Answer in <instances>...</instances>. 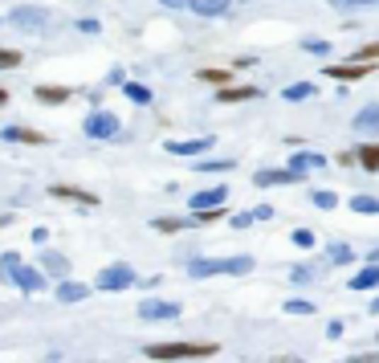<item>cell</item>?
Segmentation results:
<instances>
[{"label":"cell","instance_id":"cell-46","mask_svg":"<svg viewBox=\"0 0 379 363\" xmlns=\"http://www.w3.org/2000/svg\"><path fill=\"white\" fill-rule=\"evenodd\" d=\"M164 9H188V0H159Z\"/></svg>","mask_w":379,"mask_h":363},{"label":"cell","instance_id":"cell-9","mask_svg":"<svg viewBox=\"0 0 379 363\" xmlns=\"http://www.w3.org/2000/svg\"><path fill=\"white\" fill-rule=\"evenodd\" d=\"M225 200H229V188H225V184H213V188H200L196 196L188 200V208H192V213H200V208H220Z\"/></svg>","mask_w":379,"mask_h":363},{"label":"cell","instance_id":"cell-31","mask_svg":"<svg viewBox=\"0 0 379 363\" xmlns=\"http://www.w3.org/2000/svg\"><path fill=\"white\" fill-rule=\"evenodd\" d=\"M351 62H371V66H375V62H379V41H367V45H359V50L351 53Z\"/></svg>","mask_w":379,"mask_h":363},{"label":"cell","instance_id":"cell-14","mask_svg":"<svg viewBox=\"0 0 379 363\" xmlns=\"http://www.w3.org/2000/svg\"><path fill=\"white\" fill-rule=\"evenodd\" d=\"M249 99H261L257 86H216V102H249Z\"/></svg>","mask_w":379,"mask_h":363},{"label":"cell","instance_id":"cell-8","mask_svg":"<svg viewBox=\"0 0 379 363\" xmlns=\"http://www.w3.org/2000/svg\"><path fill=\"white\" fill-rule=\"evenodd\" d=\"M298 180H302V172H294V167H261L253 176L257 188H278V184H298Z\"/></svg>","mask_w":379,"mask_h":363},{"label":"cell","instance_id":"cell-13","mask_svg":"<svg viewBox=\"0 0 379 363\" xmlns=\"http://www.w3.org/2000/svg\"><path fill=\"white\" fill-rule=\"evenodd\" d=\"M355 131H363L367 139H379V102H367L355 115Z\"/></svg>","mask_w":379,"mask_h":363},{"label":"cell","instance_id":"cell-24","mask_svg":"<svg viewBox=\"0 0 379 363\" xmlns=\"http://www.w3.org/2000/svg\"><path fill=\"white\" fill-rule=\"evenodd\" d=\"M346 204H351V213H359V216H379V196L359 192V196H351Z\"/></svg>","mask_w":379,"mask_h":363},{"label":"cell","instance_id":"cell-37","mask_svg":"<svg viewBox=\"0 0 379 363\" xmlns=\"http://www.w3.org/2000/svg\"><path fill=\"white\" fill-rule=\"evenodd\" d=\"M21 66V50H4L0 45V69H17Z\"/></svg>","mask_w":379,"mask_h":363},{"label":"cell","instance_id":"cell-29","mask_svg":"<svg viewBox=\"0 0 379 363\" xmlns=\"http://www.w3.org/2000/svg\"><path fill=\"white\" fill-rule=\"evenodd\" d=\"M192 220H180V216H155L151 220V229H159V233H180V229H188Z\"/></svg>","mask_w":379,"mask_h":363},{"label":"cell","instance_id":"cell-1","mask_svg":"<svg viewBox=\"0 0 379 363\" xmlns=\"http://www.w3.org/2000/svg\"><path fill=\"white\" fill-rule=\"evenodd\" d=\"M220 347L216 343H192V339H176V343H147L143 347V355L147 359H159V363H176V359H208V355H216Z\"/></svg>","mask_w":379,"mask_h":363},{"label":"cell","instance_id":"cell-51","mask_svg":"<svg viewBox=\"0 0 379 363\" xmlns=\"http://www.w3.org/2000/svg\"><path fill=\"white\" fill-rule=\"evenodd\" d=\"M9 220H13V216H9V213H0V229H9Z\"/></svg>","mask_w":379,"mask_h":363},{"label":"cell","instance_id":"cell-17","mask_svg":"<svg viewBox=\"0 0 379 363\" xmlns=\"http://www.w3.org/2000/svg\"><path fill=\"white\" fill-rule=\"evenodd\" d=\"M188 9H192V13H196V17H225V13H229L232 9V0H188Z\"/></svg>","mask_w":379,"mask_h":363},{"label":"cell","instance_id":"cell-48","mask_svg":"<svg viewBox=\"0 0 379 363\" xmlns=\"http://www.w3.org/2000/svg\"><path fill=\"white\" fill-rule=\"evenodd\" d=\"M367 311H371V314H375V318H379V294L371 298V306H367Z\"/></svg>","mask_w":379,"mask_h":363},{"label":"cell","instance_id":"cell-20","mask_svg":"<svg viewBox=\"0 0 379 363\" xmlns=\"http://www.w3.org/2000/svg\"><path fill=\"white\" fill-rule=\"evenodd\" d=\"M351 290H379V265H363L351 278Z\"/></svg>","mask_w":379,"mask_h":363},{"label":"cell","instance_id":"cell-40","mask_svg":"<svg viewBox=\"0 0 379 363\" xmlns=\"http://www.w3.org/2000/svg\"><path fill=\"white\" fill-rule=\"evenodd\" d=\"M98 29H102V25H98V21H90V17L78 21V33H98Z\"/></svg>","mask_w":379,"mask_h":363},{"label":"cell","instance_id":"cell-7","mask_svg":"<svg viewBox=\"0 0 379 363\" xmlns=\"http://www.w3.org/2000/svg\"><path fill=\"white\" fill-rule=\"evenodd\" d=\"M9 278H13V286L25 290V294H41V290H45V269H33V265H25V262H21Z\"/></svg>","mask_w":379,"mask_h":363},{"label":"cell","instance_id":"cell-36","mask_svg":"<svg viewBox=\"0 0 379 363\" xmlns=\"http://www.w3.org/2000/svg\"><path fill=\"white\" fill-rule=\"evenodd\" d=\"M290 241H294L298 249H314V245H318V237H314L310 229H294V237H290Z\"/></svg>","mask_w":379,"mask_h":363},{"label":"cell","instance_id":"cell-43","mask_svg":"<svg viewBox=\"0 0 379 363\" xmlns=\"http://www.w3.org/2000/svg\"><path fill=\"white\" fill-rule=\"evenodd\" d=\"M269 216H273V208H269V204H257V208H253V220H269Z\"/></svg>","mask_w":379,"mask_h":363},{"label":"cell","instance_id":"cell-15","mask_svg":"<svg viewBox=\"0 0 379 363\" xmlns=\"http://www.w3.org/2000/svg\"><path fill=\"white\" fill-rule=\"evenodd\" d=\"M0 139L4 143H29V147H41V143H50L41 131H29V127H4L0 131Z\"/></svg>","mask_w":379,"mask_h":363},{"label":"cell","instance_id":"cell-42","mask_svg":"<svg viewBox=\"0 0 379 363\" xmlns=\"http://www.w3.org/2000/svg\"><path fill=\"white\" fill-rule=\"evenodd\" d=\"M343 363H379V351H371V355H351V359Z\"/></svg>","mask_w":379,"mask_h":363},{"label":"cell","instance_id":"cell-34","mask_svg":"<svg viewBox=\"0 0 379 363\" xmlns=\"http://www.w3.org/2000/svg\"><path fill=\"white\" fill-rule=\"evenodd\" d=\"M314 278H318L314 265H294V269H290V281H294V286H306V281H314Z\"/></svg>","mask_w":379,"mask_h":363},{"label":"cell","instance_id":"cell-44","mask_svg":"<svg viewBox=\"0 0 379 363\" xmlns=\"http://www.w3.org/2000/svg\"><path fill=\"white\" fill-rule=\"evenodd\" d=\"M339 164H343V167H355V151H339Z\"/></svg>","mask_w":379,"mask_h":363},{"label":"cell","instance_id":"cell-3","mask_svg":"<svg viewBox=\"0 0 379 363\" xmlns=\"http://www.w3.org/2000/svg\"><path fill=\"white\" fill-rule=\"evenodd\" d=\"M9 25H17L21 33H45L53 25V13L45 4H17V9L9 13Z\"/></svg>","mask_w":379,"mask_h":363},{"label":"cell","instance_id":"cell-11","mask_svg":"<svg viewBox=\"0 0 379 363\" xmlns=\"http://www.w3.org/2000/svg\"><path fill=\"white\" fill-rule=\"evenodd\" d=\"M50 196H57V200H74V204H86V208H94V204H98V196H94V192H86V188H74V184H53Z\"/></svg>","mask_w":379,"mask_h":363},{"label":"cell","instance_id":"cell-27","mask_svg":"<svg viewBox=\"0 0 379 363\" xmlns=\"http://www.w3.org/2000/svg\"><path fill=\"white\" fill-rule=\"evenodd\" d=\"M200 82L229 86V82H232V69H225V66H208V69H200Z\"/></svg>","mask_w":379,"mask_h":363},{"label":"cell","instance_id":"cell-26","mask_svg":"<svg viewBox=\"0 0 379 363\" xmlns=\"http://www.w3.org/2000/svg\"><path fill=\"white\" fill-rule=\"evenodd\" d=\"M123 94H127L135 106H151V90L143 82H123Z\"/></svg>","mask_w":379,"mask_h":363},{"label":"cell","instance_id":"cell-2","mask_svg":"<svg viewBox=\"0 0 379 363\" xmlns=\"http://www.w3.org/2000/svg\"><path fill=\"white\" fill-rule=\"evenodd\" d=\"M216 274H253V257L249 253H237V257H196L188 262V278H216Z\"/></svg>","mask_w":379,"mask_h":363},{"label":"cell","instance_id":"cell-50","mask_svg":"<svg viewBox=\"0 0 379 363\" xmlns=\"http://www.w3.org/2000/svg\"><path fill=\"white\" fill-rule=\"evenodd\" d=\"M13 99V94H9V90H4V86H0V106H4V102Z\"/></svg>","mask_w":379,"mask_h":363},{"label":"cell","instance_id":"cell-10","mask_svg":"<svg viewBox=\"0 0 379 363\" xmlns=\"http://www.w3.org/2000/svg\"><path fill=\"white\" fill-rule=\"evenodd\" d=\"M213 143H216L213 135H200V139H171L167 151H171V155H204Z\"/></svg>","mask_w":379,"mask_h":363},{"label":"cell","instance_id":"cell-16","mask_svg":"<svg viewBox=\"0 0 379 363\" xmlns=\"http://www.w3.org/2000/svg\"><path fill=\"white\" fill-rule=\"evenodd\" d=\"M355 164H359L363 172H375L379 176V139H367V143L355 147Z\"/></svg>","mask_w":379,"mask_h":363},{"label":"cell","instance_id":"cell-33","mask_svg":"<svg viewBox=\"0 0 379 363\" xmlns=\"http://www.w3.org/2000/svg\"><path fill=\"white\" fill-rule=\"evenodd\" d=\"M196 172H232V160H200V164H192Z\"/></svg>","mask_w":379,"mask_h":363},{"label":"cell","instance_id":"cell-35","mask_svg":"<svg viewBox=\"0 0 379 363\" xmlns=\"http://www.w3.org/2000/svg\"><path fill=\"white\" fill-rule=\"evenodd\" d=\"M302 50H306V53H318V57H327V53H330V41H322V37H306V41H302Z\"/></svg>","mask_w":379,"mask_h":363},{"label":"cell","instance_id":"cell-49","mask_svg":"<svg viewBox=\"0 0 379 363\" xmlns=\"http://www.w3.org/2000/svg\"><path fill=\"white\" fill-rule=\"evenodd\" d=\"M273 363H302V359H294V355H278Z\"/></svg>","mask_w":379,"mask_h":363},{"label":"cell","instance_id":"cell-6","mask_svg":"<svg viewBox=\"0 0 379 363\" xmlns=\"http://www.w3.org/2000/svg\"><path fill=\"white\" fill-rule=\"evenodd\" d=\"M90 139H115L118 135V115H111V111H102V106H94L90 115H86V127H82Z\"/></svg>","mask_w":379,"mask_h":363},{"label":"cell","instance_id":"cell-41","mask_svg":"<svg viewBox=\"0 0 379 363\" xmlns=\"http://www.w3.org/2000/svg\"><path fill=\"white\" fill-rule=\"evenodd\" d=\"M253 225V213H237L232 216V229H249Z\"/></svg>","mask_w":379,"mask_h":363},{"label":"cell","instance_id":"cell-32","mask_svg":"<svg viewBox=\"0 0 379 363\" xmlns=\"http://www.w3.org/2000/svg\"><path fill=\"white\" fill-rule=\"evenodd\" d=\"M281 311H285V314H314L318 306H314L310 298H290V302H285Z\"/></svg>","mask_w":379,"mask_h":363},{"label":"cell","instance_id":"cell-39","mask_svg":"<svg viewBox=\"0 0 379 363\" xmlns=\"http://www.w3.org/2000/svg\"><path fill=\"white\" fill-rule=\"evenodd\" d=\"M343 330H346V323H343V318H330V327H327V339H343Z\"/></svg>","mask_w":379,"mask_h":363},{"label":"cell","instance_id":"cell-21","mask_svg":"<svg viewBox=\"0 0 379 363\" xmlns=\"http://www.w3.org/2000/svg\"><path fill=\"white\" fill-rule=\"evenodd\" d=\"M281 99H285V102L318 99V86H314V82H294V86H285V90H281Z\"/></svg>","mask_w":379,"mask_h":363},{"label":"cell","instance_id":"cell-22","mask_svg":"<svg viewBox=\"0 0 379 363\" xmlns=\"http://www.w3.org/2000/svg\"><path fill=\"white\" fill-rule=\"evenodd\" d=\"M327 262L330 265H351V262H355V249L346 245V241H330V245H327Z\"/></svg>","mask_w":379,"mask_h":363},{"label":"cell","instance_id":"cell-19","mask_svg":"<svg viewBox=\"0 0 379 363\" xmlns=\"http://www.w3.org/2000/svg\"><path fill=\"white\" fill-rule=\"evenodd\" d=\"M290 167L306 176L314 167H327V155H318V151H294V155H290Z\"/></svg>","mask_w":379,"mask_h":363},{"label":"cell","instance_id":"cell-38","mask_svg":"<svg viewBox=\"0 0 379 363\" xmlns=\"http://www.w3.org/2000/svg\"><path fill=\"white\" fill-rule=\"evenodd\" d=\"M17 265H21V257H17V253H13V249H9V253L0 257V274H13Z\"/></svg>","mask_w":379,"mask_h":363},{"label":"cell","instance_id":"cell-23","mask_svg":"<svg viewBox=\"0 0 379 363\" xmlns=\"http://www.w3.org/2000/svg\"><path fill=\"white\" fill-rule=\"evenodd\" d=\"M41 269L53 274V278H69V262L62 253H41Z\"/></svg>","mask_w":379,"mask_h":363},{"label":"cell","instance_id":"cell-45","mask_svg":"<svg viewBox=\"0 0 379 363\" xmlns=\"http://www.w3.org/2000/svg\"><path fill=\"white\" fill-rule=\"evenodd\" d=\"M29 237H33V245H45V241H50V233H45V229H33Z\"/></svg>","mask_w":379,"mask_h":363},{"label":"cell","instance_id":"cell-25","mask_svg":"<svg viewBox=\"0 0 379 363\" xmlns=\"http://www.w3.org/2000/svg\"><path fill=\"white\" fill-rule=\"evenodd\" d=\"M57 298H62V302H82V298H90V290H86L82 281L62 278V286H57Z\"/></svg>","mask_w":379,"mask_h":363},{"label":"cell","instance_id":"cell-12","mask_svg":"<svg viewBox=\"0 0 379 363\" xmlns=\"http://www.w3.org/2000/svg\"><path fill=\"white\" fill-rule=\"evenodd\" d=\"M371 62H346V66H327V78H339V82H355V78H367L371 74Z\"/></svg>","mask_w":379,"mask_h":363},{"label":"cell","instance_id":"cell-47","mask_svg":"<svg viewBox=\"0 0 379 363\" xmlns=\"http://www.w3.org/2000/svg\"><path fill=\"white\" fill-rule=\"evenodd\" d=\"M367 265H379V245L371 249V253H367Z\"/></svg>","mask_w":379,"mask_h":363},{"label":"cell","instance_id":"cell-18","mask_svg":"<svg viewBox=\"0 0 379 363\" xmlns=\"http://www.w3.org/2000/svg\"><path fill=\"white\" fill-rule=\"evenodd\" d=\"M33 99H41L45 106H62V102H69L74 94H69V86H33Z\"/></svg>","mask_w":379,"mask_h":363},{"label":"cell","instance_id":"cell-28","mask_svg":"<svg viewBox=\"0 0 379 363\" xmlns=\"http://www.w3.org/2000/svg\"><path fill=\"white\" fill-rule=\"evenodd\" d=\"M314 208H322V213H330V208H339V192H330V188H318V192H310Z\"/></svg>","mask_w":379,"mask_h":363},{"label":"cell","instance_id":"cell-5","mask_svg":"<svg viewBox=\"0 0 379 363\" xmlns=\"http://www.w3.org/2000/svg\"><path fill=\"white\" fill-rule=\"evenodd\" d=\"M139 318H143V323H171V318H180V302L143 298V302H139Z\"/></svg>","mask_w":379,"mask_h":363},{"label":"cell","instance_id":"cell-30","mask_svg":"<svg viewBox=\"0 0 379 363\" xmlns=\"http://www.w3.org/2000/svg\"><path fill=\"white\" fill-rule=\"evenodd\" d=\"M339 13H363V9H379V0H330Z\"/></svg>","mask_w":379,"mask_h":363},{"label":"cell","instance_id":"cell-4","mask_svg":"<svg viewBox=\"0 0 379 363\" xmlns=\"http://www.w3.org/2000/svg\"><path fill=\"white\" fill-rule=\"evenodd\" d=\"M131 286H135V269L127 262H115V265H106V269H98L102 294H118V290H131Z\"/></svg>","mask_w":379,"mask_h":363}]
</instances>
